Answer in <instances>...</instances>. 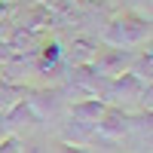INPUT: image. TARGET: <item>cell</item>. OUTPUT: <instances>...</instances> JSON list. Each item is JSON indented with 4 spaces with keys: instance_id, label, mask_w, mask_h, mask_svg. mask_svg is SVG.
<instances>
[{
    "instance_id": "cell-1",
    "label": "cell",
    "mask_w": 153,
    "mask_h": 153,
    "mask_svg": "<svg viewBox=\"0 0 153 153\" xmlns=\"http://www.w3.org/2000/svg\"><path fill=\"white\" fill-rule=\"evenodd\" d=\"M98 98L104 101V104L123 107V110H129L132 104L150 110V83H141L138 76H132L129 71H126V74H120V76H113V80H104V83H101Z\"/></svg>"
},
{
    "instance_id": "cell-2",
    "label": "cell",
    "mask_w": 153,
    "mask_h": 153,
    "mask_svg": "<svg viewBox=\"0 0 153 153\" xmlns=\"http://www.w3.org/2000/svg\"><path fill=\"white\" fill-rule=\"evenodd\" d=\"M104 43L107 46H120V49L150 43V16H141L135 9L113 16L107 22V28H104Z\"/></svg>"
},
{
    "instance_id": "cell-3",
    "label": "cell",
    "mask_w": 153,
    "mask_h": 153,
    "mask_svg": "<svg viewBox=\"0 0 153 153\" xmlns=\"http://www.w3.org/2000/svg\"><path fill=\"white\" fill-rule=\"evenodd\" d=\"M132 49H120V46H110V49H104V52H98L95 58H92V74H98L101 80H113V76H120V74H126L129 71V65H132Z\"/></svg>"
},
{
    "instance_id": "cell-4",
    "label": "cell",
    "mask_w": 153,
    "mask_h": 153,
    "mask_svg": "<svg viewBox=\"0 0 153 153\" xmlns=\"http://www.w3.org/2000/svg\"><path fill=\"white\" fill-rule=\"evenodd\" d=\"M132 132V113L123 110V107H104V113H101V120L95 126V138H110V141H117V138L129 135Z\"/></svg>"
},
{
    "instance_id": "cell-5",
    "label": "cell",
    "mask_w": 153,
    "mask_h": 153,
    "mask_svg": "<svg viewBox=\"0 0 153 153\" xmlns=\"http://www.w3.org/2000/svg\"><path fill=\"white\" fill-rule=\"evenodd\" d=\"M98 55V43L92 37H74L68 49H61V61L71 68H83V65H92V58Z\"/></svg>"
},
{
    "instance_id": "cell-6",
    "label": "cell",
    "mask_w": 153,
    "mask_h": 153,
    "mask_svg": "<svg viewBox=\"0 0 153 153\" xmlns=\"http://www.w3.org/2000/svg\"><path fill=\"white\" fill-rule=\"evenodd\" d=\"M25 101H28V107L40 120L55 117L58 107H61V89H37V92H31V98H25Z\"/></svg>"
},
{
    "instance_id": "cell-7",
    "label": "cell",
    "mask_w": 153,
    "mask_h": 153,
    "mask_svg": "<svg viewBox=\"0 0 153 153\" xmlns=\"http://www.w3.org/2000/svg\"><path fill=\"white\" fill-rule=\"evenodd\" d=\"M104 101L101 98H80V101H74L71 104V120L74 123H80V126H89V129H95L98 120H101V113H104Z\"/></svg>"
},
{
    "instance_id": "cell-8",
    "label": "cell",
    "mask_w": 153,
    "mask_h": 153,
    "mask_svg": "<svg viewBox=\"0 0 153 153\" xmlns=\"http://www.w3.org/2000/svg\"><path fill=\"white\" fill-rule=\"evenodd\" d=\"M95 138V129H89V126H80V123H65V129H61V141L65 144H76V147H83L86 141H92Z\"/></svg>"
},
{
    "instance_id": "cell-9",
    "label": "cell",
    "mask_w": 153,
    "mask_h": 153,
    "mask_svg": "<svg viewBox=\"0 0 153 153\" xmlns=\"http://www.w3.org/2000/svg\"><path fill=\"white\" fill-rule=\"evenodd\" d=\"M150 71H153V55H150V46L141 49V52L132 55V65H129V74L138 76L141 83H150Z\"/></svg>"
},
{
    "instance_id": "cell-10",
    "label": "cell",
    "mask_w": 153,
    "mask_h": 153,
    "mask_svg": "<svg viewBox=\"0 0 153 153\" xmlns=\"http://www.w3.org/2000/svg\"><path fill=\"white\" fill-rule=\"evenodd\" d=\"M19 150H22V141L16 135H6L3 141H0V153H19Z\"/></svg>"
},
{
    "instance_id": "cell-11",
    "label": "cell",
    "mask_w": 153,
    "mask_h": 153,
    "mask_svg": "<svg viewBox=\"0 0 153 153\" xmlns=\"http://www.w3.org/2000/svg\"><path fill=\"white\" fill-rule=\"evenodd\" d=\"M19 153H46V147H43V144H22Z\"/></svg>"
},
{
    "instance_id": "cell-12",
    "label": "cell",
    "mask_w": 153,
    "mask_h": 153,
    "mask_svg": "<svg viewBox=\"0 0 153 153\" xmlns=\"http://www.w3.org/2000/svg\"><path fill=\"white\" fill-rule=\"evenodd\" d=\"M58 153H89V150H86V147H76V144H61Z\"/></svg>"
},
{
    "instance_id": "cell-13",
    "label": "cell",
    "mask_w": 153,
    "mask_h": 153,
    "mask_svg": "<svg viewBox=\"0 0 153 153\" xmlns=\"http://www.w3.org/2000/svg\"><path fill=\"white\" fill-rule=\"evenodd\" d=\"M9 135V126H6V120H3V113H0V141Z\"/></svg>"
},
{
    "instance_id": "cell-14",
    "label": "cell",
    "mask_w": 153,
    "mask_h": 153,
    "mask_svg": "<svg viewBox=\"0 0 153 153\" xmlns=\"http://www.w3.org/2000/svg\"><path fill=\"white\" fill-rule=\"evenodd\" d=\"M135 6H141V9H150V0H132Z\"/></svg>"
},
{
    "instance_id": "cell-15",
    "label": "cell",
    "mask_w": 153,
    "mask_h": 153,
    "mask_svg": "<svg viewBox=\"0 0 153 153\" xmlns=\"http://www.w3.org/2000/svg\"><path fill=\"white\" fill-rule=\"evenodd\" d=\"M6 9H9V6H6V3H3V0H0V16H3V12H6Z\"/></svg>"
}]
</instances>
